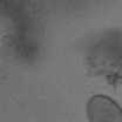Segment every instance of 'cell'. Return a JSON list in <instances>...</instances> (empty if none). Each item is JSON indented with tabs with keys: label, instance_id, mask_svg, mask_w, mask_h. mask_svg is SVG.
<instances>
[{
	"label": "cell",
	"instance_id": "obj_1",
	"mask_svg": "<svg viewBox=\"0 0 122 122\" xmlns=\"http://www.w3.org/2000/svg\"><path fill=\"white\" fill-rule=\"evenodd\" d=\"M93 67L110 80L122 82V34L105 38L93 53Z\"/></svg>",
	"mask_w": 122,
	"mask_h": 122
},
{
	"label": "cell",
	"instance_id": "obj_2",
	"mask_svg": "<svg viewBox=\"0 0 122 122\" xmlns=\"http://www.w3.org/2000/svg\"><path fill=\"white\" fill-rule=\"evenodd\" d=\"M87 117L89 122H122V108L112 97L97 94L87 103Z\"/></svg>",
	"mask_w": 122,
	"mask_h": 122
}]
</instances>
